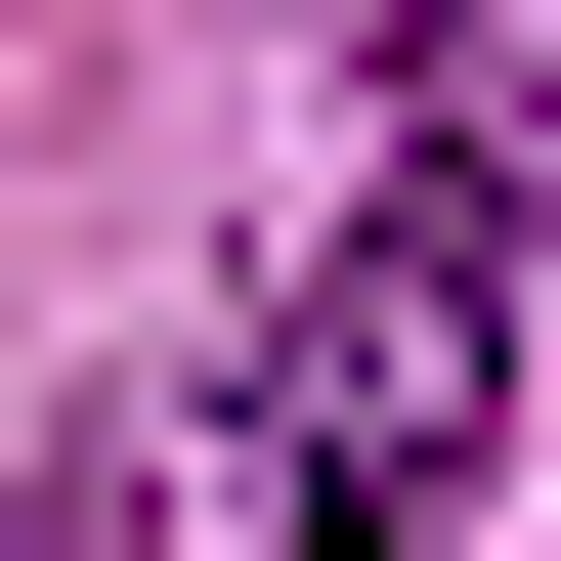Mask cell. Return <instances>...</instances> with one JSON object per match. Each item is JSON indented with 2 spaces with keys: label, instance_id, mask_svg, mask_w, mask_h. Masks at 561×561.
Returning a JSON list of instances; mask_svg holds the SVG:
<instances>
[{
  "label": "cell",
  "instance_id": "cell-2",
  "mask_svg": "<svg viewBox=\"0 0 561 561\" xmlns=\"http://www.w3.org/2000/svg\"><path fill=\"white\" fill-rule=\"evenodd\" d=\"M44 561H130V432H87V476H44Z\"/></svg>",
  "mask_w": 561,
  "mask_h": 561
},
{
  "label": "cell",
  "instance_id": "cell-1",
  "mask_svg": "<svg viewBox=\"0 0 561 561\" xmlns=\"http://www.w3.org/2000/svg\"><path fill=\"white\" fill-rule=\"evenodd\" d=\"M260 476H302V561H476V476H518V173H389V216H302Z\"/></svg>",
  "mask_w": 561,
  "mask_h": 561
}]
</instances>
